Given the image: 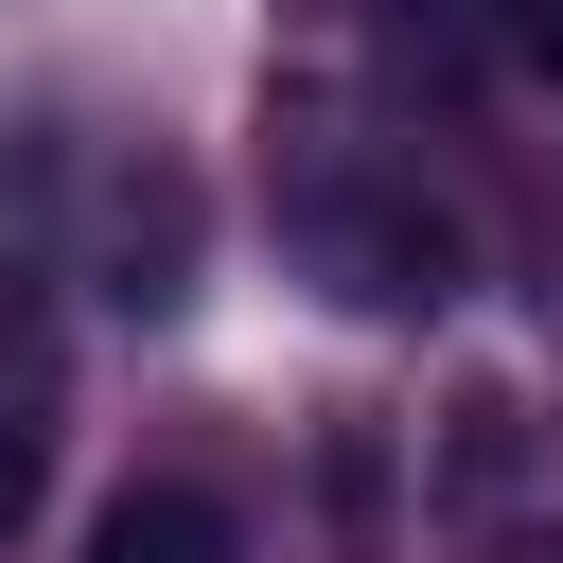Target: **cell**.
Listing matches in <instances>:
<instances>
[{
    "instance_id": "5b68a950",
    "label": "cell",
    "mask_w": 563,
    "mask_h": 563,
    "mask_svg": "<svg viewBox=\"0 0 563 563\" xmlns=\"http://www.w3.org/2000/svg\"><path fill=\"white\" fill-rule=\"evenodd\" d=\"M545 563H563V545H545Z\"/></svg>"
},
{
    "instance_id": "3957f363",
    "label": "cell",
    "mask_w": 563,
    "mask_h": 563,
    "mask_svg": "<svg viewBox=\"0 0 563 563\" xmlns=\"http://www.w3.org/2000/svg\"><path fill=\"white\" fill-rule=\"evenodd\" d=\"M35 493H53V387L18 369V387H0V528H18Z\"/></svg>"
},
{
    "instance_id": "7a4b0ae2",
    "label": "cell",
    "mask_w": 563,
    "mask_h": 563,
    "mask_svg": "<svg viewBox=\"0 0 563 563\" xmlns=\"http://www.w3.org/2000/svg\"><path fill=\"white\" fill-rule=\"evenodd\" d=\"M88 563H246V545H229V510H211V493H176V475H141V493H106V528H88Z\"/></svg>"
},
{
    "instance_id": "277c9868",
    "label": "cell",
    "mask_w": 563,
    "mask_h": 563,
    "mask_svg": "<svg viewBox=\"0 0 563 563\" xmlns=\"http://www.w3.org/2000/svg\"><path fill=\"white\" fill-rule=\"evenodd\" d=\"M510 53H528V70H563V0H510Z\"/></svg>"
},
{
    "instance_id": "6da1fadb",
    "label": "cell",
    "mask_w": 563,
    "mask_h": 563,
    "mask_svg": "<svg viewBox=\"0 0 563 563\" xmlns=\"http://www.w3.org/2000/svg\"><path fill=\"white\" fill-rule=\"evenodd\" d=\"M299 246L369 299V317H422V299H457V229L422 211V194H299Z\"/></svg>"
}]
</instances>
